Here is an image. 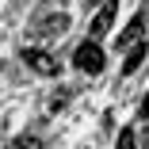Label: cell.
<instances>
[{"instance_id": "5b68a950", "label": "cell", "mask_w": 149, "mask_h": 149, "mask_svg": "<svg viewBox=\"0 0 149 149\" xmlns=\"http://www.w3.org/2000/svg\"><path fill=\"white\" fill-rule=\"evenodd\" d=\"M145 54H149V46H145V42H134V46H130V54H126V61H123V73H126V77L141 69V61H145Z\"/></svg>"}, {"instance_id": "8992f818", "label": "cell", "mask_w": 149, "mask_h": 149, "mask_svg": "<svg viewBox=\"0 0 149 149\" xmlns=\"http://www.w3.org/2000/svg\"><path fill=\"white\" fill-rule=\"evenodd\" d=\"M134 42H141V19H134V23L126 27V31L115 38V50H130Z\"/></svg>"}, {"instance_id": "277c9868", "label": "cell", "mask_w": 149, "mask_h": 149, "mask_svg": "<svg viewBox=\"0 0 149 149\" xmlns=\"http://www.w3.org/2000/svg\"><path fill=\"white\" fill-rule=\"evenodd\" d=\"M65 27H69V15H65V12H57V15H42V19L35 23V35H38V38H54V35H61Z\"/></svg>"}, {"instance_id": "9c48e42d", "label": "cell", "mask_w": 149, "mask_h": 149, "mask_svg": "<svg viewBox=\"0 0 149 149\" xmlns=\"http://www.w3.org/2000/svg\"><path fill=\"white\" fill-rule=\"evenodd\" d=\"M141 118H149V96L141 100Z\"/></svg>"}, {"instance_id": "52a82bcc", "label": "cell", "mask_w": 149, "mask_h": 149, "mask_svg": "<svg viewBox=\"0 0 149 149\" xmlns=\"http://www.w3.org/2000/svg\"><path fill=\"white\" fill-rule=\"evenodd\" d=\"M12 149H42V138H38V134H19Z\"/></svg>"}, {"instance_id": "7a4b0ae2", "label": "cell", "mask_w": 149, "mask_h": 149, "mask_svg": "<svg viewBox=\"0 0 149 149\" xmlns=\"http://www.w3.org/2000/svg\"><path fill=\"white\" fill-rule=\"evenodd\" d=\"M115 12H118L115 0L100 4V12L92 15V23H88V38H92V42H100V38H107V35H111V27H115Z\"/></svg>"}, {"instance_id": "3957f363", "label": "cell", "mask_w": 149, "mask_h": 149, "mask_svg": "<svg viewBox=\"0 0 149 149\" xmlns=\"http://www.w3.org/2000/svg\"><path fill=\"white\" fill-rule=\"evenodd\" d=\"M23 61L31 65L35 73H42V77H57V73H61V65L54 61V54H46V50H38V46H27V50H23Z\"/></svg>"}, {"instance_id": "30bf717a", "label": "cell", "mask_w": 149, "mask_h": 149, "mask_svg": "<svg viewBox=\"0 0 149 149\" xmlns=\"http://www.w3.org/2000/svg\"><path fill=\"white\" fill-rule=\"evenodd\" d=\"M84 4H88V8H100V4H107V0H84Z\"/></svg>"}, {"instance_id": "ba28073f", "label": "cell", "mask_w": 149, "mask_h": 149, "mask_svg": "<svg viewBox=\"0 0 149 149\" xmlns=\"http://www.w3.org/2000/svg\"><path fill=\"white\" fill-rule=\"evenodd\" d=\"M118 149H138V138H134V130H118Z\"/></svg>"}, {"instance_id": "6da1fadb", "label": "cell", "mask_w": 149, "mask_h": 149, "mask_svg": "<svg viewBox=\"0 0 149 149\" xmlns=\"http://www.w3.org/2000/svg\"><path fill=\"white\" fill-rule=\"evenodd\" d=\"M103 61H107V57H103L100 42H92V38L80 42V46L73 50V65H77L80 73H103Z\"/></svg>"}, {"instance_id": "8fae6325", "label": "cell", "mask_w": 149, "mask_h": 149, "mask_svg": "<svg viewBox=\"0 0 149 149\" xmlns=\"http://www.w3.org/2000/svg\"><path fill=\"white\" fill-rule=\"evenodd\" d=\"M145 149H149V123H145Z\"/></svg>"}]
</instances>
